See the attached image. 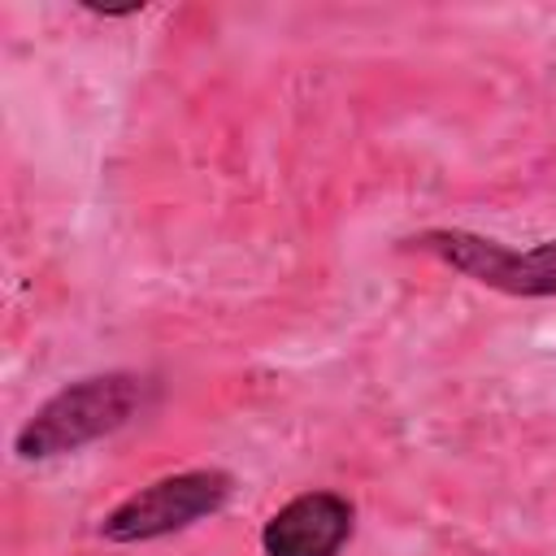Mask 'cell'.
Returning a JSON list of instances; mask_svg holds the SVG:
<instances>
[{
	"instance_id": "cell-1",
	"label": "cell",
	"mask_w": 556,
	"mask_h": 556,
	"mask_svg": "<svg viewBox=\"0 0 556 556\" xmlns=\"http://www.w3.org/2000/svg\"><path fill=\"white\" fill-rule=\"evenodd\" d=\"M143 408V378L113 369V374H91L70 387H61L52 400L35 408V417L17 430L13 447L26 460H48L78 452L83 443H96L113 430H122L135 413Z\"/></svg>"
},
{
	"instance_id": "cell-2",
	"label": "cell",
	"mask_w": 556,
	"mask_h": 556,
	"mask_svg": "<svg viewBox=\"0 0 556 556\" xmlns=\"http://www.w3.org/2000/svg\"><path fill=\"white\" fill-rule=\"evenodd\" d=\"M230 495H235V478L226 469H182V473L156 478V482L139 486L135 495H126L100 521V534L109 543L165 539L174 530H187V526L222 513Z\"/></svg>"
},
{
	"instance_id": "cell-4",
	"label": "cell",
	"mask_w": 556,
	"mask_h": 556,
	"mask_svg": "<svg viewBox=\"0 0 556 556\" xmlns=\"http://www.w3.org/2000/svg\"><path fill=\"white\" fill-rule=\"evenodd\" d=\"M352 504L334 491H304L287 500L261 530L265 556H339L352 539Z\"/></svg>"
},
{
	"instance_id": "cell-3",
	"label": "cell",
	"mask_w": 556,
	"mask_h": 556,
	"mask_svg": "<svg viewBox=\"0 0 556 556\" xmlns=\"http://www.w3.org/2000/svg\"><path fill=\"white\" fill-rule=\"evenodd\" d=\"M413 243L434 252L439 261H447L452 269H460L465 278H473L491 291L526 295V300L556 295V239L517 252V248H504L473 230H426Z\"/></svg>"
}]
</instances>
